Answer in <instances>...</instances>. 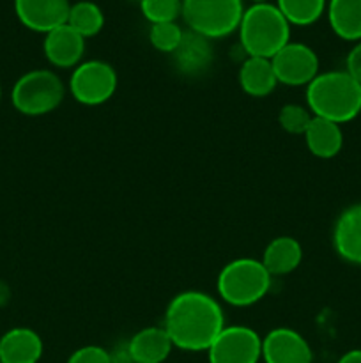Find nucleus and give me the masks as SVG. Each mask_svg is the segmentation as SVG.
<instances>
[{"label": "nucleus", "mask_w": 361, "mask_h": 363, "mask_svg": "<svg viewBox=\"0 0 361 363\" xmlns=\"http://www.w3.org/2000/svg\"><path fill=\"white\" fill-rule=\"evenodd\" d=\"M225 326L219 301L202 291H183L166 305L163 328L173 347L183 351H207Z\"/></svg>", "instance_id": "nucleus-1"}, {"label": "nucleus", "mask_w": 361, "mask_h": 363, "mask_svg": "<svg viewBox=\"0 0 361 363\" xmlns=\"http://www.w3.org/2000/svg\"><path fill=\"white\" fill-rule=\"evenodd\" d=\"M306 105L311 116L342 126L361 113V84L345 69L319 73L306 85Z\"/></svg>", "instance_id": "nucleus-2"}, {"label": "nucleus", "mask_w": 361, "mask_h": 363, "mask_svg": "<svg viewBox=\"0 0 361 363\" xmlns=\"http://www.w3.org/2000/svg\"><path fill=\"white\" fill-rule=\"evenodd\" d=\"M239 45L246 57L273 59L290 41V23L276 4H251L239 25Z\"/></svg>", "instance_id": "nucleus-3"}, {"label": "nucleus", "mask_w": 361, "mask_h": 363, "mask_svg": "<svg viewBox=\"0 0 361 363\" xmlns=\"http://www.w3.org/2000/svg\"><path fill=\"white\" fill-rule=\"evenodd\" d=\"M273 277L262 261L239 257L225 264L216 279L218 296L232 307H251L268 296Z\"/></svg>", "instance_id": "nucleus-4"}, {"label": "nucleus", "mask_w": 361, "mask_h": 363, "mask_svg": "<svg viewBox=\"0 0 361 363\" xmlns=\"http://www.w3.org/2000/svg\"><path fill=\"white\" fill-rule=\"evenodd\" d=\"M66 98V85L52 69H32L21 74L11 91V103L28 117L46 116Z\"/></svg>", "instance_id": "nucleus-5"}, {"label": "nucleus", "mask_w": 361, "mask_h": 363, "mask_svg": "<svg viewBox=\"0 0 361 363\" xmlns=\"http://www.w3.org/2000/svg\"><path fill=\"white\" fill-rule=\"evenodd\" d=\"M243 14V0H183L180 16L191 32L211 41L234 34Z\"/></svg>", "instance_id": "nucleus-6"}, {"label": "nucleus", "mask_w": 361, "mask_h": 363, "mask_svg": "<svg viewBox=\"0 0 361 363\" xmlns=\"http://www.w3.org/2000/svg\"><path fill=\"white\" fill-rule=\"evenodd\" d=\"M115 69L105 60H85L73 69L69 77V94L85 106H98L110 101L117 91Z\"/></svg>", "instance_id": "nucleus-7"}, {"label": "nucleus", "mask_w": 361, "mask_h": 363, "mask_svg": "<svg viewBox=\"0 0 361 363\" xmlns=\"http://www.w3.org/2000/svg\"><path fill=\"white\" fill-rule=\"evenodd\" d=\"M207 358L209 363H258L262 337L250 326H225L207 350Z\"/></svg>", "instance_id": "nucleus-8"}, {"label": "nucleus", "mask_w": 361, "mask_h": 363, "mask_svg": "<svg viewBox=\"0 0 361 363\" xmlns=\"http://www.w3.org/2000/svg\"><path fill=\"white\" fill-rule=\"evenodd\" d=\"M278 84L287 87H306L321 71L317 53L304 43L289 41L271 59Z\"/></svg>", "instance_id": "nucleus-9"}, {"label": "nucleus", "mask_w": 361, "mask_h": 363, "mask_svg": "<svg viewBox=\"0 0 361 363\" xmlns=\"http://www.w3.org/2000/svg\"><path fill=\"white\" fill-rule=\"evenodd\" d=\"M69 9V0H14V13L20 23L39 34H48L67 23Z\"/></svg>", "instance_id": "nucleus-10"}, {"label": "nucleus", "mask_w": 361, "mask_h": 363, "mask_svg": "<svg viewBox=\"0 0 361 363\" xmlns=\"http://www.w3.org/2000/svg\"><path fill=\"white\" fill-rule=\"evenodd\" d=\"M264 363H311L314 353L308 340L292 328H275L262 337Z\"/></svg>", "instance_id": "nucleus-11"}, {"label": "nucleus", "mask_w": 361, "mask_h": 363, "mask_svg": "<svg viewBox=\"0 0 361 363\" xmlns=\"http://www.w3.org/2000/svg\"><path fill=\"white\" fill-rule=\"evenodd\" d=\"M42 52L46 60L53 67L60 69H71L81 62L85 53V39L67 23L53 28L52 32L45 34Z\"/></svg>", "instance_id": "nucleus-12"}, {"label": "nucleus", "mask_w": 361, "mask_h": 363, "mask_svg": "<svg viewBox=\"0 0 361 363\" xmlns=\"http://www.w3.org/2000/svg\"><path fill=\"white\" fill-rule=\"evenodd\" d=\"M333 247L343 261L361 266V204L340 213L333 227Z\"/></svg>", "instance_id": "nucleus-13"}, {"label": "nucleus", "mask_w": 361, "mask_h": 363, "mask_svg": "<svg viewBox=\"0 0 361 363\" xmlns=\"http://www.w3.org/2000/svg\"><path fill=\"white\" fill-rule=\"evenodd\" d=\"M42 339L25 326L11 328L0 337V363H38L41 360Z\"/></svg>", "instance_id": "nucleus-14"}, {"label": "nucleus", "mask_w": 361, "mask_h": 363, "mask_svg": "<svg viewBox=\"0 0 361 363\" xmlns=\"http://www.w3.org/2000/svg\"><path fill=\"white\" fill-rule=\"evenodd\" d=\"M126 347L133 363H163L172 353L173 344L163 326H149L134 333Z\"/></svg>", "instance_id": "nucleus-15"}, {"label": "nucleus", "mask_w": 361, "mask_h": 363, "mask_svg": "<svg viewBox=\"0 0 361 363\" xmlns=\"http://www.w3.org/2000/svg\"><path fill=\"white\" fill-rule=\"evenodd\" d=\"M262 264L271 277H283L296 272L303 261V247L292 236L273 238L264 248Z\"/></svg>", "instance_id": "nucleus-16"}, {"label": "nucleus", "mask_w": 361, "mask_h": 363, "mask_svg": "<svg viewBox=\"0 0 361 363\" xmlns=\"http://www.w3.org/2000/svg\"><path fill=\"white\" fill-rule=\"evenodd\" d=\"M303 138L308 151L321 160L335 158L343 147L342 126L322 117H311Z\"/></svg>", "instance_id": "nucleus-17"}, {"label": "nucleus", "mask_w": 361, "mask_h": 363, "mask_svg": "<svg viewBox=\"0 0 361 363\" xmlns=\"http://www.w3.org/2000/svg\"><path fill=\"white\" fill-rule=\"evenodd\" d=\"M172 55L177 69L184 74H191V77L204 73L212 62V48L209 39L191 30L184 32L179 48Z\"/></svg>", "instance_id": "nucleus-18"}, {"label": "nucleus", "mask_w": 361, "mask_h": 363, "mask_svg": "<svg viewBox=\"0 0 361 363\" xmlns=\"http://www.w3.org/2000/svg\"><path fill=\"white\" fill-rule=\"evenodd\" d=\"M239 85L251 98H265L278 85L271 59L246 57L239 67Z\"/></svg>", "instance_id": "nucleus-19"}, {"label": "nucleus", "mask_w": 361, "mask_h": 363, "mask_svg": "<svg viewBox=\"0 0 361 363\" xmlns=\"http://www.w3.org/2000/svg\"><path fill=\"white\" fill-rule=\"evenodd\" d=\"M328 21L343 41H361V0H329Z\"/></svg>", "instance_id": "nucleus-20"}, {"label": "nucleus", "mask_w": 361, "mask_h": 363, "mask_svg": "<svg viewBox=\"0 0 361 363\" xmlns=\"http://www.w3.org/2000/svg\"><path fill=\"white\" fill-rule=\"evenodd\" d=\"M67 25L84 39L94 38L96 34L101 32L103 25H105V14L96 2L80 0L76 4H71Z\"/></svg>", "instance_id": "nucleus-21"}, {"label": "nucleus", "mask_w": 361, "mask_h": 363, "mask_svg": "<svg viewBox=\"0 0 361 363\" xmlns=\"http://www.w3.org/2000/svg\"><path fill=\"white\" fill-rule=\"evenodd\" d=\"M276 7L282 11L290 27H308L314 25L324 14L326 0H276Z\"/></svg>", "instance_id": "nucleus-22"}, {"label": "nucleus", "mask_w": 361, "mask_h": 363, "mask_svg": "<svg viewBox=\"0 0 361 363\" xmlns=\"http://www.w3.org/2000/svg\"><path fill=\"white\" fill-rule=\"evenodd\" d=\"M184 30L177 25V21H166V23L151 25L149 30V41L158 52L173 53L179 48L183 41Z\"/></svg>", "instance_id": "nucleus-23"}, {"label": "nucleus", "mask_w": 361, "mask_h": 363, "mask_svg": "<svg viewBox=\"0 0 361 363\" xmlns=\"http://www.w3.org/2000/svg\"><path fill=\"white\" fill-rule=\"evenodd\" d=\"M140 9L151 25L176 21L183 13V0H140Z\"/></svg>", "instance_id": "nucleus-24"}, {"label": "nucleus", "mask_w": 361, "mask_h": 363, "mask_svg": "<svg viewBox=\"0 0 361 363\" xmlns=\"http://www.w3.org/2000/svg\"><path fill=\"white\" fill-rule=\"evenodd\" d=\"M311 112L308 106L296 105V103H289L280 108L278 113V123L283 131L290 135H304L308 124L311 121Z\"/></svg>", "instance_id": "nucleus-25"}, {"label": "nucleus", "mask_w": 361, "mask_h": 363, "mask_svg": "<svg viewBox=\"0 0 361 363\" xmlns=\"http://www.w3.org/2000/svg\"><path fill=\"white\" fill-rule=\"evenodd\" d=\"M67 363H112V357L101 346H84L71 353Z\"/></svg>", "instance_id": "nucleus-26"}, {"label": "nucleus", "mask_w": 361, "mask_h": 363, "mask_svg": "<svg viewBox=\"0 0 361 363\" xmlns=\"http://www.w3.org/2000/svg\"><path fill=\"white\" fill-rule=\"evenodd\" d=\"M345 71L357 82V84H361V41H357L356 45L350 48V52L347 53Z\"/></svg>", "instance_id": "nucleus-27"}, {"label": "nucleus", "mask_w": 361, "mask_h": 363, "mask_svg": "<svg viewBox=\"0 0 361 363\" xmlns=\"http://www.w3.org/2000/svg\"><path fill=\"white\" fill-rule=\"evenodd\" d=\"M336 363H361V350H350L340 357Z\"/></svg>", "instance_id": "nucleus-28"}, {"label": "nucleus", "mask_w": 361, "mask_h": 363, "mask_svg": "<svg viewBox=\"0 0 361 363\" xmlns=\"http://www.w3.org/2000/svg\"><path fill=\"white\" fill-rule=\"evenodd\" d=\"M9 296H11L9 287H7L6 284L0 280V307H2V305H6L7 301H9Z\"/></svg>", "instance_id": "nucleus-29"}, {"label": "nucleus", "mask_w": 361, "mask_h": 363, "mask_svg": "<svg viewBox=\"0 0 361 363\" xmlns=\"http://www.w3.org/2000/svg\"><path fill=\"white\" fill-rule=\"evenodd\" d=\"M251 4H262V2H268V0H250Z\"/></svg>", "instance_id": "nucleus-30"}, {"label": "nucleus", "mask_w": 361, "mask_h": 363, "mask_svg": "<svg viewBox=\"0 0 361 363\" xmlns=\"http://www.w3.org/2000/svg\"><path fill=\"white\" fill-rule=\"evenodd\" d=\"M0 101H2V84H0Z\"/></svg>", "instance_id": "nucleus-31"}]
</instances>
